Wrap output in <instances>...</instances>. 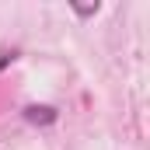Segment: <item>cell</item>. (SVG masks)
Returning <instances> with one entry per match:
<instances>
[{
	"label": "cell",
	"instance_id": "cell-1",
	"mask_svg": "<svg viewBox=\"0 0 150 150\" xmlns=\"http://www.w3.org/2000/svg\"><path fill=\"white\" fill-rule=\"evenodd\" d=\"M25 119H28L32 126H52V122H56V108H52V105H28V108H25Z\"/></svg>",
	"mask_w": 150,
	"mask_h": 150
},
{
	"label": "cell",
	"instance_id": "cell-2",
	"mask_svg": "<svg viewBox=\"0 0 150 150\" xmlns=\"http://www.w3.org/2000/svg\"><path fill=\"white\" fill-rule=\"evenodd\" d=\"M74 11L80 18H91V14H98V0H94V4H74Z\"/></svg>",
	"mask_w": 150,
	"mask_h": 150
},
{
	"label": "cell",
	"instance_id": "cell-3",
	"mask_svg": "<svg viewBox=\"0 0 150 150\" xmlns=\"http://www.w3.org/2000/svg\"><path fill=\"white\" fill-rule=\"evenodd\" d=\"M7 59H14V49H11V52H7V49H0V70L7 67Z\"/></svg>",
	"mask_w": 150,
	"mask_h": 150
}]
</instances>
